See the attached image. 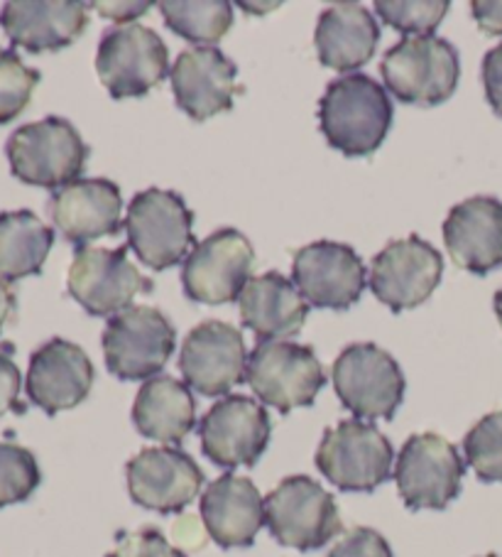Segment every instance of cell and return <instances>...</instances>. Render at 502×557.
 <instances>
[{
    "mask_svg": "<svg viewBox=\"0 0 502 557\" xmlns=\"http://www.w3.org/2000/svg\"><path fill=\"white\" fill-rule=\"evenodd\" d=\"M394 121V106L385 86L368 74H343L318 99V128L346 158H368L378 150Z\"/></svg>",
    "mask_w": 502,
    "mask_h": 557,
    "instance_id": "obj_1",
    "label": "cell"
},
{
    "mask_svg": "<svg viewBox=\"0 0 502 557\" xmlns=\"http://www.w3.org/2000/svg\"><path fill=\"white\" fill-rule=\"evenodd\" d=\"M89 146L74 128V123L60 116L27 123L13 131L5 143L13 177L23 185L54 191L79 182L89 162Z\"/></svg>",
    "mask_w": 502,
    "mask_h": 557,
    "instance_id": "obj_2",
    "label": "cell"
},
{
    "mask_svg": "<svg viewBox=\"0 0 502 557\" xmlns=\"http://www.w3.org/2000/svg\"><path fill=\"white\" fill-rule=\"evenodd\" d=\"M128 246L142 265L167 271L199 246L194 236V211L172 189H142L133 197L125 216Z\"/></svg>",
    "mask_w": 502,
    "mask_h": 557,
    "instance_id": "obj_3",
    "label": "cell"
},
{
    "mask_svg": "<svg viewBox=\"0 0 502 557\" xmlns=\"http://www.w3.org/2000/svg\"><path fill=\"white\" fill-rule=\"evenodd\" d=\"M385 89L407 106L447 103L459 86V50L439 35L404 37L390 47L380 64Z\"/></svg>",
    "mask_w": 502,
    "mask_h": 557,
    "instance_id": "obj_4",
    "label": "cell"
},
{
    "mask_svg": "<svg viewBox=\"0 0 502 557\" xmlns=\"http://www.w3.org/2000/svg\"><path fill=\"white\" fill-rule=\"evenodd\" d=\"M265 525L279 545L299 553L318 550L343 531L336 498L306 474L287 476L267 494Z\"/></svg>",
    "mask_w": 502,
    "mask_h": 557,
    "instance_id": "obj_5",
    "label": "cell"
},
{
    "mask_svg": "<svg viewBox=\"0 0 502 557\" xmlns=\"http://www.w3.org/2000/svg\"><path fill=\"white\" fill-rule=\"evenodd\" d=\"M390 440L363 420H341L326 430L316 449V467L336 488L349 494H371L394 474Z\"/></svg>",
    "mask_w": 502,
    "mask_h": 557,
    "instance_id": "obj_6",
    "label": "cell"
},
{
    "mask_svg": "<svg viewBox=\"0 0 502 557\" xmlns=\"http://www.w3.org/2000/svg\"><path fill=\"white\" fill-rule=\"evenodd\" d=\"M331 383L341 406L355 420H392L404 400L400 363L378 344H351L334 361Z\"/></svg>",
    "mask_w": 502,
    "mask_h": 557,
    "instance_id": "obj_7",
    "label": "cell"
},
{
    "mask_svg": "<svg viewBox=\"0 0 502 557\" xmlns=\"http://www.w3.org/2000/svg\"><path fill=\"white\" fill-rule=\"evenodd\" d=\"M105 367L121 381H150L160 376L177 347V330L154 307H128L103 330Z\"/></svg>",
    "mask_w": 502,
    "mask_h": 557,
    "instance_id": "obj_8",
    "label": "cell"
},
{
    "mask_svg": "<svg viewBox=\"0 0 502 557\" xmlns=\"http://www.w3.org/2000/svg\"><path fill=\"white\" fill-rule=\"evenodd\" d=\"M246 383L277 412H292L316 400L326 386L324 367L312 347L294 342H258L248 357Z\"/></svg>",
    "mask_w": 502,
    "mask_h": 557,
    "instance_id": "obj_9",
    "label": "cell"
},
{
    "mask_svg": "<svg viewBox=\"0 0 502 557\" xmlns=\"http://www.w3.org/2000/svg\"><path fill=\"white\" fill-rule=\"evenodd\" d=\"M152 281L130 261V246H79L66 273V290L91 317H115L128 310L135 295H150Z\"/></svg>",
    "mask_w": 502,
    "mask_h": 557,
    "instance_id": "obj_10",
    "label": "cell"
},
{
    "mask_svg": "<svg viewBox=\"0 0 502 557\" xmlns=\"http://www.w3.org/2000/svg\"><path fill=\"white\" fill-rule=\"evenodd\" d=\"M96 72L115 101L145 96L170 76V50L162 37L145 25H123L105 30Z\"/></svg>",
    "mask_w": 502,
    "mask_h": 557,
    "instance_id": "obj_11",
    "label": "cell"
},
{
    "mask_svg": "<svg viewBox=\"0 0 502 557\" xmlns=\"http://www.w3.org/2000/svg\"><path fill=\"white\" fill-rule=\"evenodd\" d=\"M463 474L466 462L459 449L441 435L422 432L402 445L392 476L410 511H443L453 498H459Z\"/></svg>",
    "mask_w": 502,
    "mask_h": 557,
    "instance_id": "obj_12",
    "label": "cell"
},
{
    "mask_svg": "<svg viewBox=\"0 0 502 557\" xmlns=\"http://www.w3.org/2000/svg\"><path fill=\"white\" fill-rule=\"evenodd\" d=\"M255 251L238 228H218L206 236L181 265V287L191 302H236L250 283Z\"/></svg>",
    "mask_w": 502,
    "mask_h": 557,
    "instance_id": "obj_13",
    "label": "cell"
},
{
    "mask_svg": "<svg viewBox=\"0 0 502 557\" xmlns=\"http://www.w3.org/2000/svg\"><path fill=\"white\" fill-rule=\"evenodd\" d=\"M201 449L216 467H255L273 437L265 406L248 396H226L199 420Z\"/></svg>",
    "mask_w": 502,
    "mask_h": 557,
    "instance_id": "obj_14",
    "label": "cell"
},
{
    "mask_svg": "<svg viewBox=\"0 0 502 557\" xmlns=\"http://www.w3.org/2000/svg\"><path fill=\"white\" fill-rule=\"evenodd\" d=\"M443 256L419 236L392 242L373 258L371 290L394 314L429 300L441 283Z\"/></svg>",
    "mask_w": 502,
    "mask_h": 557,
    "instance_id": "obj_15",
    "label": "cell"
},
{
    "mask_svg": "<svg viewBox=\"0 0 502 557\" xmlns=\"http://www.w3.org/2000/svg\"><path fill=\"white\" fill-rule=\"evenodd\" d=\"M248 349L238 326L206 320L187 334L179 351V371L199 396L218 398L246 381Z\"/></svg>",
    "mask_w": 502,
    "mask_h": 557,
    "instance_id": "obj_16",
    "label": "cell"
},
{
    "mask_svg": "<svg viewBox=\"0 0 502 557\" xmlns=\"http://www.w3.org/2000/svg\"><path fill=\"white\" fill-rule=\"evenodd\" d=\"M292 283L306 305L318 310H349L363 297L368 271L351 246L316 242L294 253Z\"/></svg>",
    "mask_w": 502,
    "mask_h": 557,
    "instance_id": "obj_17",
    "label": "cell"
},
{
    "mask_svg": "<svg viewBox=\"0 0 502 557\" xmlns=\"http://www.w3.org/2000/svg\"><path fill=\"white\" fill-rule=\"evenodd\" d=\"M128 492L138 506L170 516L181 513L204 486V472L179 447H148L128 467Z\"/></svg>",
    "mask_w": 502,
    "mask_h": 557,
    "instance_id": "obj_18",
    "label": "cell"
},
{
    "mask_svg": "<svg viewBox=\"0 0 502 557\" xmlns=\"http://www.w3.org/2000/svg\"><path fill=\"white\" fill-rule=\"evenodd\" d=\"M96 369L81 347L66 339H50L33 351L25 391L33 406L57 416L89 398Z\"/></svg>",
    "mask_w": 502,
    "mask_h": 557,
    "instance_id": "obj_19",
    "label": "cell"
},
{
    "mask_svg": "<svg viewBox=\"0 0 502 557\" xmlns=\"http://www.w3.org/2000/svg\"><path fill=\"white\" fill-rule=\"evenodd\" d=\"M236 76L238 66L216 47L185 50L170 72L177 106L197 123L234 109L236 94L243 91Z\"/></svg>",
    "mask_w": 502,
    "mask_h": 557,
    "instance_id": "obj_20",
    "label": "cell"
},
{
    "mask_svg": "<svg viewBox=\"0 0 502 557\" xmlns=\"http://www.w3.org/2000/svg\"><path fill=\"white\" fill-rule=\"evenodd\" d=\"M47 211L64 242L86 246L103 236H118L125 228L121 219V187L105 177L79 180L57 189L47 201Z\"/></svg>",
    "mask_w": 502,
    "mask_h": 557,
    "instance_id": "obj_21",
    "label": "cell"
},
{
    "mask_svg": "<svg viewBox=\"0 0 502 557\" xmlns=\"http://www.w3.org/2000/svg\"><path fill=\"white\" fill-rule=\"evenodd\" d=\"M0 27L25 52H60L86 33L89 5L79 0H11L0 11Z\"/></svg>",
    "mask_w": 502,
    "mask_h": 557,
    "instance_id": "obj_22",
    "label": "cell"
},
{
    "mask_svg": "<svg viewBox=\"0 0 502 557\" xmlns=\"http://www.w3.org/2000/svg\"><path fill=\"white\" fill-rule=\"evenodd\" d=\"M443 244L451 261L473 275L502 268V201L470 197L449 211L443 221Z\"/></svg>",
    "mask_w": 502,
    "mask_h": 557,
    "instance_id": "obj_23",
    "label": "cell"
},
{
    "mask_svg": "<svg viewBox=\"0 0 502 557\" xmlns=\"http://www.w3.org/2000/svg\"><path fill=\"white\" fill-rule=\"evenodd\" d=\"M201 521L224 550L250 547L265 525V498L248 476L224 474L201 496Z\"/></svg>",
    "mask_w": 502,
    "mask_h": 557,
    "instance_id": "obj_24",
    "label": "cell"
},
{
    "mask_svg": "<svg viewBox=\"0 0 502 557\" xmlns=\"http://www.w3.org/2000/svg\"><path fill=\"white\" fill-rule=\"evenodd\" d=\"M240 322L255 334L258 342H285L297 337L306 322L309 305L292 281L269 271L250 277L238 297Z\"/></svg>",
    "mask_w": 502,
    "mask_h": 557,
    "instance_id": "obj_25",
    "label": "cell"
},
{
    "mask_svg": "<svg viewBox=\"0 0 502 557\" xmlns=\"http://www.w3.org/2000/svg\"><path fill=\"white\" fill-rule=\"evenodd\" d=\"M380 42V25L361 3H336L318 15L314 45L326 70L349 72L368 64Z\"/></svg>",
    "mask_w": 502,
    "mask_h": 557,
    "instance_id": "obj_26",
    "label": "cell"
},
{
    "mask_svg": "<svg viewBox=\"0 0 502 557\" xmlns=\"http://www.w3.org/2000/svg\"><path fill=\"white\" fill-rule=\"evenodd\" d=\"M133 425L142 437L181 445L197 425V400L185 381L154 376L145 381L133 403Z\"/></svg>",
    "mask_w": 502,
    "mask_h": 557,
    "instance_id": "obj_27",
    "label": "cell"
},
{
    "mask_svg": "<svg viewBox=\"0 0 502 557\" xmlns=\"http://www.w3.org/2000/svg\"><path fill=\"white\" fill-rule=\"evenodd\" d=\"M54 246V228L30 209L0 214V277L5 283L40 275Z\"/></svg>",
    "mask_w": 502,
    "mask_h": 557,
    "instance_id": "obj_28",
    "label": "cell"
},
{
    "mask_svg": "<svg viewBox=\"0 0 502 557\" xmlns=\"http://www.w3.org/2000/svg\"><path fill=\"white\" fill-rule=\"evenodd\" d=\"M158 8L172 33L197 45L214 47L234 27V5L228 0H162Z\"/></svg>",
    "mask_w": 502,
    "mask_h": 557,
    "instance_id": "obj_29",
    "label": "cell"
},
{
    "mask_svg": "<svg viewBox=\"0 0 502 557\" xmlns=\"http://www.w3.org/2000/svg\"><path fill=\"white\" fill-rule=\"evenodd\" d=\"M466 465L480 482H502V410L480 418L463 437Z\"/></svg>",
    "mask_w": 502,
    "mask_h": 557,
    "instance_id": "obj_30",
    "label": "cell"
},
{
    "mask_svg": "<svg viewBox=\"0 0 502 557\" xmlns=\"http://www.w3.org/2000/svg\"><path fill=\"white\" fill-rule=\"evenodd\" d=\"M42 482L37 457L15 442H0V508L23 504Z\"/></svg>",
    "mask_w": 502,
    "mask_h": 557,
    "instance_id": "obj_31",
    "label": "cell"
},
{
    "mask_svg": "<svg viewBox=\"0 0 502 557\" xmlns=\"http://www.w3.org/2000/svg\"><path fill=\"white\" fill-rule=\"evenodd\" d=\"M42 74L27 66L15 50L0 47V126L15 121L30 106Z\"/></svg>",
    "mask_w": 502,
    "mask_h": 557,
    "instance_id": "obj_32",
    "label": "cell"
},
{
    "mask_svg": "<svg viewBox=\"0 0 502 557\" xmlns=\"http://www.w3.org/2000/svg\"><path fill=\"white\" fill-rule=\"evenodd\" d=\"M451 11L449 0H378L375 13L385 25L407 37L434 35Z\"/></svg>",
    "mask_w": 502,
    "mask_h": 557,
    "instance_id": "obj_33",
    "label": "cell"
},
{
    "mask_svg": "<svg viewBox=\"0 0 502 557\" xmlns=\"http://www.w3.org/2000/svg\"><path fill=\"white\" fill-rule=\"evenodd\" d=\"M105 557H187L179 547L172 545L167 537L154 528H142V531L121 533L118 545Z\"/></svg>",
    "mask_w": 502,
    "mask_h": 557,
    "instance_id": "obj_34",
    "label": "cell"
},
{
    "mask_svg": "<svg viewBox=\"0 0 502 557\" xmlns=\"http://www.w3.org/2000/svg\"><path fill=\"white\" fill-rule=\"evenodd\" d=\"M326 557H394L390 543L373 528H351Z\"/></svg>",
    "mask_w": 502,
    "mask_h": 557,
    "instance_id": "obj_35",
    "label": "cell"
},
{
    "mask_svg": "<svg viewBox=\"0 0 502 557\" xmlns=\"http://www.w3.org/2000/svg\"><path fill=\"white\" fill-rule=\"evenodd\" d=\"M21 388L23 376L13 361V344H3V349H0V416L11 410L23 412Z\"/></svg>",
    "mask_w": 502,
    "mask_h": 557,
    "instance_id": "obj_36",
    "label": "cell"
},
{
    "mask_svg": "<svg viewBox=\"0 0 502 557\" xmlns=\"http://www.w3.org/2000/svg\"><path fill=\"white\" fill-rule=\"evenodd\" d=\"M480 79L490 109L502 119V42L498 47H492V50L482 57Z\"/></svg>",
    "mask_w": 502,
    "mask_h": 557,
    "instance_id": "obj_37",
    "label": "cell"
},
{
    "mask_svg": "<svg viewBox=\"0 0 502 557\" xmlns=\"http://www.w3.org/2000/svg\"><path fill=\"white\" fill-rule=\"evenodd\" d=\"M473 21L486 35H502V0H473Z\"/></svg>",
    "mask_w": 502,
    "mask_h": 557,
    "instance_id": "obj_38",
    "label": "cell"
},
{
    "mask_svg": "<svg viewBox=\"0 0 502 557\" xmlns=\"http://www.w3.org/2000/svg\"><path fill=\"white\" fill-rule=\"evenodd\" d=\"M148 8H150V3H128V5H121V3H96V11H101L103 17H115V21H118V23L142 15L145 11H148Z\"/></svg>",
    "mask_w": 502,
    "mask_h": 557,
    "instance_id": "obj_39",
    "label": "cell"
},
{
    "mask_svg": "<svg viewBox=\"0 0 502 557\" xmlns=\"http://www.w3.org/2000/svg\"><path fill=\"white\" fill-rule=\"evenodd\" d=\"M15 310H17V300H15V293L11 290V283H5L3 277H0V332H3V326L13 320Z\"/></svg>",
    "mask_w": 502,
    "mask_h": 557,
    "instance_id": "obj_40",
    "label": "cell"
},
{
    "mask_svg": "<svg viewBox=\"0 0 502 557\" xmlns=\"http://www.w3.org/2000/svg\"><path fill=\"white\" fill-rule=\"evenodd\" d=\"M492 305H495V314H498V322L502 326V287L495 293V297H492Z\"/></svg>",
    "mask_w": 502,
    "mask_h": 557,
    "instance_id": "obj_41",
    "label": "cell"
},
{
    "mask_svg": "<svg viewBox=\"0 0 502 557\" xmlns=\"http://www.w3.org/2000/svg\"><path fill=\"white\" fill-rule=\"evenodd\" d=\"M482 557H498V555H482Z\"/></svg>",
    "mask_w": 502,
    "mask_h": 557,
    "instance_id": "obj_42",
    "label": "cell"
}]
</instances>
